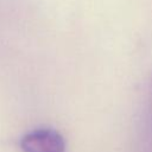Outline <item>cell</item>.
Listing matches in <instances>:
<instances>
[{"mask_svg":"<svg viewBox=\"0 0 152 152\" xmlns=\"http://www.w3.org/2000/svg\"><path fill=\"white\" fill-rule=\"evenodd\" d=\"M144 128L145 133L148 137H152V76L148 82L147 89V100H146V108L144 114Z\"/></svg>","mask_w":152,"mask_h":152,"instance_id":"2","label":"cell"},{"mask_svg":"<svg viewBox=\"0 0 152 152\" xmlns=\"http://www.w3.org/2000/svg\"><path fill=\"white\" fill-rule=\"evenodd\" d=\"M20 147L24 152H65V140L52 128H38L21 138Z\"/></svg>","mask_w":152,"mask_h":152,"instance_id":"1","label":"cell"}]
</instances>
